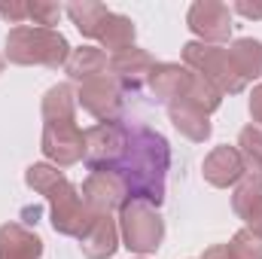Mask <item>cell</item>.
Returning a JSON list of instances; mask_svg holds the SVG:
<instances>
[{"label": "cell", "mask_w": 262, "mask_h": 259, "mask_svg": "<svg viewBox=\"0 0 262 259\" xmlns=\"http://www.w3.org/2000/svg\"><path fill=\"white\" fill-rule=\"evenodd\" d=\"M171 168V146L159 131L146 125H131L125 159L119 165V177L125 183L128 201H146L159 207L165 201V177Z\"/></svg>", "instance_id": "6da1fadb"}, {"label": "cell", "mask_w": 262, "mask_h": 259, "mask_svg": "<svg viewBox=\"0 0 262 259\" xmlns=\"http://www.w3.org/2000/svg\"><path fill=\"white\" fill-rule=\"evenodd\" d=\"M70 58V43L55 28L18 25L6 34V61L9 64H40V67H64Z\"/></svg>", "instance_id": "7a4b0ae2"}, {"label": "cell", "mask_w": 262, "mask_h": 259, "mask_svg": "<svg viewBox=\"0 0 262 259\" xmlns=\"http://www.w3.org/2000/svg\"><path fill=\"white\" fill-rule=\"evenodd\" d=\"M119 241L122 247H128L131 253L149 256L162 247L165 238V220L159 217V210L146 201H125L119 207Z\"/></svg>", "instance_id": "3957f363"}, {"label": "cell", "mask_w": 262, "mask_h": 259, "mask_svg": "<svg viewBox=\"0 0 262 259\" xmlns=\"http://www.w3.org/2000/svg\"><path fill=\"white\" fill-rule=\"evenodd\" d=\"M183 67H189L192 73L204 76L213 89H220L223 95H238L244 92V79L235 73V67L229 61V52L223 46H213V43H198L189 40L183 46Z\"/></svg>", "instance_id": "277c9868"}, {"label": "cell", "mask_w": 262, "mask_h": 259, "mask_svg": "<svg viewBox=\"0 0 262 259\" xmlns=\"http://www.w3.org/2000/svg\"><path fill=\"white\" fill-rule=\"evenodd\" d=\"M128 146V128L119 122H98L85 128V165L92 171H119Z\"/></svg>", "instance_id": "5b68a950"}, {"label": "cell", "mask_w": 262, "mask_h": 259, "mask_svg": "<svg viewBox=\"0 0 262 259\" xmlns=\"http://www.w3.org/2000/svg\"><path fill=\"white\" fill-rule=\"evenodd\" d=\"M46 198H49V210H52V229L67 238H82V232L95 220V213L89 210V204L82 198V189L73 186L70 180H61Z\"/></svg>", "instance_id": "8992f818"}, {"label": "cell", "mask_w": 262, "mask_h": 259, "mask_svg": "<svg viewBox=\"0 0 262 259\" xmlns=\"http://www.w3.org/2000/svg\"><path fill=\"white\" fill-rule=\"evenodd\" d=\"M40 149L49 159V165L70 168V165L82 162V156H85V131H79L76 122H46L43 137H40Z\"/></svg>", "instance_id": "52a82bcc"}, {"label": "cell", "mask_w": 262, "mask_h": 259, "mask_svg": "<svg viewBox=\"0 0 262 259\" xmlns=\"http://www.w3.org/2000/svg\"><path fill=\"white\" fill-rule=\"evenodd\" d=\"M186 25L198 43H226L232 37V9L220 0H195L186 12Z\"/></svg>", "instance_id": "ba28073f"}, {"label": "cell", "mask_w": 262, "mask_h": 259, "mask_svg": "<svg viewBox=\"0 0 262 259\" xmlns=\"http://www.w3.org/2000/svg\"><path fill=\"white\" fill-rule=\"evenodd\" d=\"M76 101L89 116H95L101 122H116L122 113V89L107 73L82 82V89L76 92Z\"/></svg>", "instance_id": "9c48e42d"}, {"label": "cell", "mask_w": 262, "mask_h": 259, "mask_svg": "<svg viewBox=\"0 0 262 259\" xmlns=\"http://www.w3.org/2000/svg\"><path fill=\"white\" fill-rule=\"evenodd\" d=\"M82 198H85L89 210L95 217H101V213L119 210L128 201V192H125V183L116 171H92L82 183Z\"/></svg>", "instance_id": "30bf717a"}, {"label": "cell", "mask_w": 262, "mask_h": 259, "mask_svg": "<svg viewBox=\"0 0 262 259\" xmlns=\"http://www.w3.org/2000/svg\"><path fill=\"white\" fill-rule=\"evenodd\" d=\"M152 55L146 52V49H137V46H128V49H122V52H116V55H110V76L116 79V85L122 89V92H137V89H143L146 82H149V73H152Z\"/></svg>", "instance_id": "8fae6325"}, {"label": "cell", "mask_w": 262, "mask_h": 259, "mask_svg": "<svg viewBox=\"0 0 262 259\" xmlns=\"http://www.w3.org/2000/svg\"><path fill=\"white\" fill-rule=\"evenodd\" d=\"M201 174H204V180H207L210 186L229 189V186H238V183L244 180L247 168H244V159H241L238 146L223 143V146H213V149L204 156Z\"/></svg>", "instance_id": "7c38bea8"}, {"label": "cell", "mask_w": 262, "mask_h": 259, "mask_svg": "<svg viewBox=\"0 0 262 259\" xmlns=\"http://www.w3.org/2000/svg\"><path fill=\"white\" fill-rule=\"evenodd\" d=\"M189 79H192V70H189V67L174 64V61H162V64L152 67V73H149L152 98L171 107V104H177V101H183V98H186Z\"/></svg>", "instance_id": "4fadbf2b"}, {"label": "cell", "mask_w": 262, "mask_h": 259, "mask_svg": "<svg viewBox=\"0 0 262 259\" xmlns=\"http://www.w3.org/2000/svg\"><path fill=\"white\" fill-rule=\"evenodd\" d=\"M85 259H110L119 250V223L110 213H101L89 223V229L79 238Z\"/></svg>", "instance_id": "5bb4252c"}, {"label": "cell", "mask_w": 262, "mask_h": 259, "mask_svg": "<svg viewBox=\"0 0 262 259\" xmlns=\"http://www.w3.org/2000/svg\"><path fill=\"white\" fill-rule=\"evenodd\" d=\"M43 241L37 232H31L21 223H3L0 226V259H40Z\"/></svg>", "instance_id": "9a60e30c"}, {"label": "cell", "mask_w": 262, "mask_h": 259, "mask_svg": "<svg viewBox=\"0 0 262 259\" xmlns=\"http://www.w3.org/2000/svg\"><path fill=\"white\" fill-rule=\"evenodd\" d=\"M232 207H235V213L247 223V229L262 238V177H253V174L244 177V180L235 186Z\"/></svg>", "instance_id": "2e32d148"}, {"label": "cell", "mask_w": 262, "mask_h": 259, "mask_svg": "<svg viewBox=\"0 0 262 259\" xmlns=\"http://www.w3.org/2000/svg\"><path fill=\"white\" fill-rule=\"evenodd\" d=\"M229 61L235 67V73L244 79V82H253L262 76V43L253 37H238L229 49Z\"/></svg>", "instance_id": "e0dca14e"}, {"label": "cell", "mask_w": 262, "mask_h": 259, "mask_svg": "<svg viewBox=\"0 0 262 259\" xmlns=\"http://www.w3.org/2000/svg\"><path fill=\"white\" fill-rule=\"evenodd\" d=\"M110 58L104 55V49L98 46H79V49H70V58H67V76L76 79V82H89L95 76H104L107 73Z\"/></svg>", "instance_id": "ac0fdd59"}, {"label": "cell", "mask_w": 262, "mask_h": 259, "mask_svg": "<svg viewBox=\"0 0 262 259\" xmlns=\"http://www.w3.org/2000/svg\"><path fill=\"white\" fill-rule=\"evenodd\" d=\"M168 119H171V125L180 131L183 137H189L192 143H204L207 137H210V116H204L201 110L195 107H189V104H183V101H177V104H171L168 107Z\"/></svg>", "instance_id": "d6986e66"}, {"label": "cell", "mask_w": 262, "mask_h": 259, "mask_svg": "<svg viewBox=\"0 0 262 259\" xmlns=\"http://www.w3.org/2000/svg\"><path fill=\"white\" fill-rule=\"evenodd\" d=\"M134 37H137V28H134V21H131L128 15H122V12H107V18L101 21L95 40H101V46L116 55V52L134 46Z\"/></svg>", "instance_id": "ffe728a7"}, {"label": "cell", "mask_w": 262, "mask_h": 259, "mask_svg": "<svg viewBox=\"0 0 262 259\" xmlns=\"http://www.w3.org/2000/svg\"><path fill=\"white\" fill-rule=\"evenodd\" d=\"M76 107H79L76 92H73V85H67V82L52 85V89L43 95V104H40L46 122H73V119H76Z\"/></svg>", "instance_id": "44dd1931"}, {"label": "cell", "mask_w": 262, "mask_h": 259, "mask_svg": "<svg viewBox=\"0 0 262 259\" xmlns=\"http://www.w3.org/2000/svg\"><path fill=\"white\" fill-rule=\"evenodd\" d=\"M64 12L70 15V21L76 25V31L82 34V37H98V28H101V21L107 18V6L104 3H98V0H76V3H67Z\"/></svg>", "instance_id": "7402d4cb"}, {"label": "cell", "mask_w": 262, "mask_h": 259, "mask_svg": "<svg viewBox=\"0 0 262 259\" xmlns=\"http://www.w3.org/2000/svg\"><path fill=\"white\" fill-rule=\"evenodd\" d=\"M183 104H189V107L201 110L204 116H210V113H216V110H220V104H223V92H220V89H213V85H210L204 76L192 73Z\"/></svg>", "instance_id": "603a6c76"}, {"label": "cell", "mask_w": 262, "mask_h": 259, "mask_svg": "<svg viewBox=\"0 0 262 259\" xmlns=\"http://www.w3.org/2000/svg\"><path fill=\"white\" fill-rule=\"evenodd\" d=\"M238 153L244 159V168L253 177H262V128H256V125L241 128V134H238Z\"/></svg>", "instance_id": "cb8c5ba5"}, {"label": "cell", "mask_w": 262, "mask_h": 259, "mask_svg": "<svg viewBox=\"0 0 262 259\" xmlns=\"http://www.w3.org/2000/svg\"><path fill=\"white\" fill-rule=\"evenodd\" d=\"M61 180H67V177L55 168V165H49V162H34V165H28V171H25L28 189H34L37 195H49Z\"/></svg>", "instance_id": "d4e9b609"}, {"label": "cell", "mask_w": 262, "mask_h": 259, "mask_svg": "<svg viewBox=\"0 0 262 259\" xmlns=\"http://www.w3.org/2000/svg\"><path fill=\"white\" fill-rule=\"evenodd\" d=\"M232 259H262V238L253 235L250 229H241L232 235V241L226 244Z\"/></svg>", "instance_id": "484cf974"}, {"label": "cell", "mask_w": 262, "mask_h": 259, "mask_svg": "<svg viewBox=\"0 0 262 259\" xmlns=\"http://www.w3.org/2000/svg\"><path fill=\"white\" fill-rule=\"evenodd\" d=\"M61 6L58 3H49V0H28V18L37 25V28H52L58 25L61 18Z\"/></svg>", "instance_id": "4316f807"}, {"label": "cell", "mask_w": 262, "mask_h": 259, "mask_svg": "<svg viewBox=\"0 0 262 259\" xmlns=\"http://www.w3.org/2000/svg\"><path fill=\"white\" fill-rule=\"evenodd\" d=\"M0 18H6L9 25H25L28 21V0H9V3H0Z\"/></svg>", "instance_id": "83f0119b"}, {"label": "cell", "mask_w": 262, "mask_h": 259, "mask_svg": "<svg viewBox=\"0 0 262 259\" xmlns=\"http://www.w3.org/2000/svg\"><path fill=\"white\" fill-rule=\"evenodd\" d=\"M250 116H253V122H259L262 125V82L259 85H253V92H250Z\"/></svg>", "instance_id": "f1b7e54d"}, {"label": "cell", "mask_w": 262, "mask_h": 259, "mask_svg": "<svg viewBox=\"0 0 262 259\" xmlns=\"http://www.w3.org/2000/svg\"><path fill=\"white\" fill-rule=\"evenodd\" d=\"M232 9H235L238 15H244V18H262V6H256V3H247V0H238Z\"/></svg>", "instance_id": "f546056e"}, {"label": "cell", "mask_w": 262, "mask_h": 259, "mask_svg": "<svg viewBox=\"0 0 262 259\" xmlns=\"http://www.w3.org/2000/svg\"><path fill=\"white\" fill-rule=\"evenodd\" d=\"M201 259H232V253H229V247L226 244H213V247H207L204 250V256Z\"/></svg>", "instance_id": "4dcf8cb0"}, {"label": "cell", "mask_w": 262, "mask_h": 259, "mask_svg": "<svg viewBox=\"0 0 262 259\" xmlns=\"http://www.w3.org/2000/svg\"><path fill=\"white\" fill-rule=\"evenodd\" d=\"M3 64H6V58H3V55H0V73H3Z\"/></svg>", "instance_id": "1f68e13d"}]
</instances>
